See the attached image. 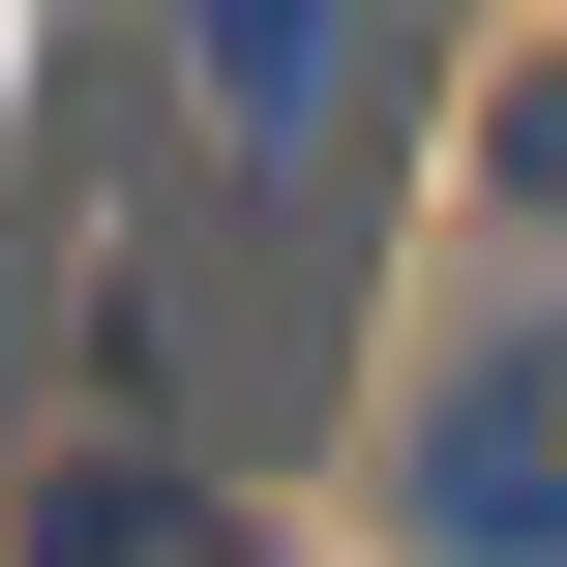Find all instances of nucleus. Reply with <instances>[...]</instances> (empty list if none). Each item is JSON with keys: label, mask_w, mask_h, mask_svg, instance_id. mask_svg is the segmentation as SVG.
Here are the masks:
<instances>
[{"label": "nucleus", "mask_w": 567, "mask_h": 567, "mask_svg": "<svg viewBox=\"0 0 567 567\" xmlns=\"http://www.w3.org/2000/svg\"><path fill=\"white\" fill-rule=\"evenodd\" d=\"M30 567H269V538H239L179 449H60V478H30Z\"/></svg>", "instance_id": "7ed1b4c3"}, {"label": "nucleus", "mask_w": 567, "mask_h": 567, "mask_svg": "<svg viewBox=\"0 0 567 567\" xmlns=\"http://www.w3.org/2000/svg\"><path fill=\"white\" fill-rule=\"evenodd\" d=\"M389 30H419V0H179V90H209L269 179H329V120L389 90Z\"/></svg>", "instance_id": "f03ea898"}, {"label": "nucleus", "mask_w": 567, "mask_h": 567, "mask_svg": "<svg viewBox=\"0 0 567 567\" xmlns=\"http://www.w3.org/2000/svg\"><path fill=\"white\" fill-rule=\"evenodd\" d=\"M508 209H567V60H538V90H508Z\"/></svg>", "instance_id": "20e7f679"}, {"label": "nucleus", "mask_w": 567, "mask_h": 567, "mask_svg": "<svg viewBox=\"0 0 567 567\" xmlns=\"http://www.w3.org/2000/svg\"><path fill=\"white\" fill-rule=\"evenodd\" d=\"M419 538L449 567H567V329H478L419 389Z\"/></svg>", "instance_id": "f257e3e1"}]
</instances>
